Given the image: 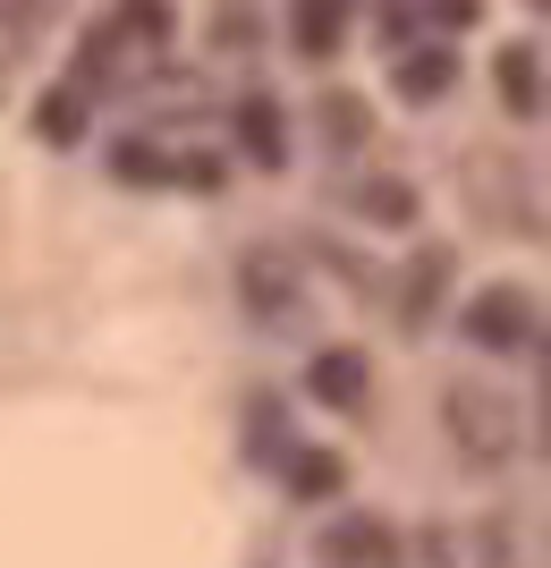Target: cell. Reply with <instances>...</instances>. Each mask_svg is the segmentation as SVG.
Wrapping results in <instances>:
<instances>
[{
	"mask_svg": "<svg viewBox=\"0 0 551 568\" xmlns=\"http://www.w3.org/2000/svg\"><path fill=\"white\" fill-rule=\"evenodd\" d=\"M374 26H382L390 60H399L408 43H425V9H416V0H382V9H374Z\"/></svg>",
	"mask_w": 551,
	"mask_h": 568,
	"instance_id": "18",
	"label": "cell"
},
{
	"mask_svg": "<svg viewBox=\"0 0 551 568\" xmlns=\"http://www.w3.org/2000/svg\"><path fill=\"white\" fill-rule=\"evenodd\" d=\"M365 382H374L365 348H314V356H306V390H314L323 407H339V416H348V407H365Z\"/></svg>",
	"mask_w": 551,
	"mask_h": 568,
	"instance_id": "6",
	"label": "cell"
},
{
	"mask_svg": "<svg viewBox=\"0 0 551 568\" xmlns=\"http://www.w3.org/2000/svg\"><path fill=\"white\" fill-rule=\"evenodd\" d=\"M213 43H221V51H246V43H255V18H246V9H221Z\"/></svg>",
	"mask_w": 551,
	"mask_h": 568,
	"instance_id": "21",
	"label": "cell"
},
{
	"mask_svg": "<svg viewBox=\"0 0 551 568\" xmlns=\"http://www.w3.org/2000/svg\"><path fill=\"white\" fill-rule=\"evenodd\" d=\"M314 128H323L331 153H357V144L374 136V102H365V94H323V102H314Z\"/></svg>",
	"mask_w": 551,
	"mask_h": 568,
	"instance_id": "12",
	"label": "cell"
},
{
	"mask_svg": "<svg viewBox=\"0 0 551 568\" xmlns=\"http://www.w3.org/2000/svg\"><path fill=\"white\" fill-rule=\"evenodd\" d=\"M441 425H450L458 467H501L518 450V407L492 390V382H450L441 390Z\"/></svg>",
	"mask_w": 551,
	"mask_h": 568,
	"instance_id": "1",
	"label": "cell"
},
{
	"mask_svg": "<svg viewBox=\"0 0 551 568\" xmlns=\"http://www.w3.org/2000/svg\"><path fill=\"white\" fill-rule=\"evenodd\" d=\"M339 34H348V0H288V51L331 60Z\"/></svg>",
	"mask_w": 551,
	"mask_h": 568,
	"instance_id": "10",
	"label": "cell"
},
{
	"mask_svg": "<svg viewBox=\"0 0 551 568\" xmlns=\"http://www.w3.org/2000/svg\"><path fill=\"white\" fill-rule=\"evenodd\" d=\"M111 179H120V187H162V179H170V153L153 136H120V144H111Z\"/></svg>",
	"mask_w": 551,
	"mask_h": 568,
	"instance_id": "15",
	"label": "cell"
},
{
	"mask_svg": "<svg viewBox=\"0 0 551 568\" xmlns=\"http://www.w3.org/2000/svg\"><path fill=\"white\" fill-rule=\"evenodd\" d=\"M111 26H120V43L162 51L170 34H178V9H170V0H120V9H111Z\"/></svg>",
	"mask_w": 551,
	"mask_h": 568,
	"instance_id": "14",
	"label": "cell"
},
{
	"mask_svg": "<svg viewBox=\"0 0 551 568\" xmlns=\"http://www.w3.org/2000/svg\"><path fill=\"white\" fill-rule=\"evenodd\" d=\"M323 560H331V568H399V535H390V518L357 509V518L323 526Z\"/></svg>",
	"mask_w": 551,
	"mask_h": 568,
	"instance_id": "4",
	"label": "cell"
},
{
	"mask_svg": "<svg viewBox=\"0 0 551 568\" xmlns=\"http://www.w3.org/2000/svg\"><path fill=\"white\" fill-rule=\"evenodd\" d=\"M76 77H85V85H120V77H127V43H120V26H111V18L85 26V43H76Z\"/></svg>",
	"mask_w": 551,
	"mask_h": 568,
	"instance_id": "13",
	"label": "cell"
},
{
	"mask_svg": "<svg viewBox=\"0 0 551 568\" xmlns=\"http://www.w3.org/2000/svg\"><path fill=\"white\" fill-rule=\"evenodd\" d=\"M492 85H501V111L509 119H543V51L534 43H501V60H492Z\"/></svg>",
	"mask_w": 551,
	"mask_h": 568,
	"instance_id": "7",
	"label": "cell"
},
{
	"mask_svg": "<svg viewBox=\"0 0 551 568\" xmlns=\"http://www.w3.org/2000/svg\"><path fill=\"white\" fill-rule=\"evenodd\" d=\"M416 9H425L441 34H458V26H476V18H483V0H416Z\"/></svg>",
	"mask_w": 551,
	"mask_h": 568,
	"instance_id": "20",
	"label": "cell"
},
{
	"mask_svg": "<svg viewBox=\"0 0 551 568\" xmlns=\"http://www.w3.org/2000/svg\"><path fill=\"white\" fill-rule=\"evenodd\" d=\"M458 77V51L450 43H408L399 60H390V85H399V102H441Z\"/></svg>",
	"mask_w": 551,
	"mask_h": 568,
	"instance_id": "9",
	"label": "cell"
},
{
	"mask_svg": "<svg viewBox=\"0 0 551 568\" xmlns=\"http://www.w3.org/2000/svg\"><path fill=\"white\" fill-rule=\"evenodd\" d=\"M34 136L43 144H76L85 136V94H76V85H51V94L34 102Z\"/></svg>",
	"mask_w": 551,
	"mask_h": 568,
	"instance_id": "16",
	"label": "cell"
},
{
	"mask_svg": "<svg viewBox=\"0 0 551 568\" xmlns=\"http://www.w3.org/2000/svg\"><path fill=\"white\" fill-rule=\"evenodd\" d=\"M229 128H238V144H246V153H255L264 170H280V162H288V119H280V102H272L264 85L229 102Z\"/></svg>",
	"mask_w": 551,
	"mask_h": 568,
	"instance_id": "8",
	"label": "cell"
},
{
	"mask_svg": "<svg viewBox=\"0 0 551 568\" xmlns=\"http://www.w3.org/2000/svg\"><path fill=\"white\" fill-rule=\"evenodd\" d=\"M441 288H450V246H416L399 272V332H425L441 314Z\"/></svg>",
	"mask_w": 551,
	"mask_h": 568,
	"instance_id": "5",
	"label": "cell"
},
{
	"mask_svg": "<svg viewBox=\"0 0 551 568\" xmlns=\"http://www.w3.org/2000/svg\"><path fill=\"white\" fill-rule=\"evenodd\" d=\"M357 213L382 221V230H408V221H416V187H408V179H365V187H357Z\"/></svg>",
	"mask_w": 551,
	"mask_h": 568,
	"instance_id": "17",
	"label": "cell"
},
{
	"mask_svg": "<svg viewBox=\"0 0 551 568\" xmlns=\"http://www.w3.org/2000/svg\"><path fill=\"white\" fill-rule=\"evenodd\" d=\"M527 9H534V18H543V9H551V0H527Z\"/></svg>",
	"mask_w": 551,
	"mask_h": 568,
	"instance_id": "22",
	"label": "cell"
},
{
	"mask_svg": "<svg viewBox=\"0 0 551 568\" xmlns=\"http://www.w3.org/2000/svg\"><path fill=\"white\" fill-rule=\"evenodd\" d=\"M280 475H288V493H297V500H331L339 484H348V467H339V450H314V442H288Z\"/></svg>",
	"mask_w": 551,
	"mask_h": 568,
	"instance_id": "11",
	"label": "cell"
},
{
	"mask_svg": "<svg viewBox=\"0 0 551 568\" xmlns=\"http://www.w3.org/2000/svg\"><path fill=\"white\" fill-rule=\"evenodd\" d=\"M162 187H195V195H221V187H229V170H221V153H178Z\"/></svg>",
	"mask_w": 551,
	"mask_h": 568,
	"instance_id": "19",
	"label": "cell"
},
{
	"mask_svg": "<svg viewBox=\"0 0 551 568\" xmlns=\"http://www.w3.org/2000/svg\"><path fill=\"white\" fill-rule=\"evenodd\" d=\"M238 297H246L255 323H297V314H306V272H297V255H288V246H246Z\"/></svg>",
	"mask_w": 551,
	"mask_h": 568,
	"instance_id": "2",
	"label": "cell"
},
{
	"mask_svg": "<svg viewBox=\"0 0 551 568\" xmlns=\"http://www.w3.org/2000/svg\"><path fill=\"white\" fill-rule=\"evenodd\" d=\"M458 323H467V339H476V348H527V339L543 348V323H534V297H527L518 281H492V288H476Z\"/></svg>",
	"mask_w": 551,
	"mask_h": 568,
	"instance_id": "3",
	"label": "cell"
}]
</instances>
